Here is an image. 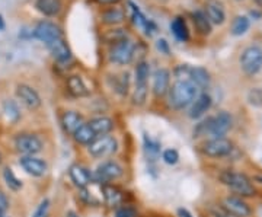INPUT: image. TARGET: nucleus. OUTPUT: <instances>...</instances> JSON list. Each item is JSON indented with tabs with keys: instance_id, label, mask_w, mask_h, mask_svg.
Wrapping results in <instances>:
<instances>
[{
	"instance_id": "obj_1",
	"label": "nucleus",
	"mask_w": 262,
	"mask_h": 217,
	"mask_svg": "<svg viewBox=\"0 0 262 217\" xmlns=\"http://www.w3.org/2000/svg\"><path fill=\"white\" fill-rule=\"evenodd\" d=\"M169 105L175 109H184L191 105L199 95V88L191 80H176L169 88Z\"/></svg>"
},
{
	"instance_id": "obj_2",
	"label": "nucleus",
	"mask_w": 262,
	"mask_h": 217,
	"mask_svg": "<svg viewBox=\"0 0 262 217\" xmlns=\"http://www.w3.org/2000/svg\"><path fill=\"white\" fill-rule=\"evenodd\" d=\"M231 124H233L231 115L226 111H222L216 117H210L201 124H198L196 137H199V134H210L214 139H220L231 128Z\"/></svg>"
},
{
	"instance_id": "obj_3",
	"label": "nucleus",
	"mask_w": 262,
	"mask_h": 217,
	"mask_svg": "<svg viewBox=\"0 0 262 217\" xmlns=\"http://www.w3.org/2000/svg\"><path fill=\"white\" fill-rule=\"evenodd\" d=\"M222 182L226 186H229L231 191L240 194L242 197H252L255 195V188L252 185L251 180L239 172H231V171H226L220 175Z\"/></svg>"
},
{
	"instance_id": "obj_4",
	"label": "nucleus",
	"mask_w": 262,
	"mask_h": 217,
	"mask_svg": "<svg viewBox=\"0 0 262 217\" xmlns=\"http://www.w3.org/2000/svg\"><path fill=\"white\" fill-rule=\"evenodd\" d=\"M240 67L248 76H255L262 69V48L258 45L246 47L240 56Z\"/></svg>"
},
{
	"instance_id": "obj_5",
	"label": "nucleus",
	"mask_w": 262,
	"mask_h": 217,
	"mask_svg": "<svg viewBox=\"0 0 262 217\" xmlns=\"http://www.w3.org/2000/svg\"><path fill=\"white\" fill-rule=\"evenodd\" d=\"M117 140L112 136H100L89 145L88 150L95 159H103L106 156L114 155L117 152Z\"/></svg>"
},
{
	"instance_id": "obj_6",
	"label": "nucleus",
	"mask_w": 262,
	"mask_h": 217,
	"mask_svg": "<svg viewBox=\"0 0 262 217\" xmlns=\"http://www.w3.org/2000/svg\"><path fill=\"white\" fill-rule=\"evenodd\" d=\"M15 147L22 155L33 156L42 150V142L35 134H18L15 137Z\"/></svg>"
},
{
	"instance_id": "obj_7",
	"label": "nucleus",
	"mask_w": 262,
	"mask_h": 217,
	"mask_svg": "<svg viewBox=\"0 0 262 217\" xmlns=\"http://www.w3.org/2000/svg\"><path fill=\"white\" fill-rule=\"evenodd\" d=\"M123 174H124V171L117 162L108 160V162H103L102 165H99L98 169L92 175V180H95L97 182H108V181H114V180L121 178Z\"/></svg>"
},
{
	"instance_id": "obj_8",
	"label": "nucleus",
	"mask_w": 262,
	"mask_h": 217,
	"mask_svg": "<svg viewBox=\"0 0 262 217\" xmlns=\"http://www.w3.org/2000/svg\"><path fill=\"white\" fill-rule=\"evenodd\" d=\"M33 36L38 38L39 41H42L45 45H48L53 41L63 38V34L56 24H53L50 21H41V22H38V25L33 30Z\"/></svg>"
},
{
	"instance_id": "obj_9",
	"label": "nucleus",
	"mask_w": 262,
	"mask_h": 217,
	"mask_svg": "<svg viewBox=\"0 0 262 217\" xmlns=\"http://www.w3.org/2000/svg\"><path fill=\"white\" fill-rule=\"evenodd\" d=\"M233 146L228 139L220 137V139H211L205 142L201 147L202 153L210 157H223V156L230 155Z\"/></svg>"
},
{
	"instance_id": "obj_10",
	"label": "nucleus",
	"mask_w": 262,
	"mask_h": 217,
	"mask_svg": "<svg viewBox=\"0 0 262 217\" xmlns=\"http://www.w3.org/2000/svg\"><path fill=\"white\" fill-rule=\"evenodd\" d=\"M109 57H111L112 62L117 63V64H121V66L130 64L132 57H134V45L129 39L120 41V42L112 45Z\"/></svg>"
},
{
	"instance_id": "obj_11",
	"label": "nucleus",
	"mask_w": 262,
	"mask_h": 217,
	"mask_svg": "<svg viewBox=\"0 0 262 217\" xmlns=\"http://www.w3.org/2000/svg\"><path fill=\"white\" fill-rule=\"evenodd\" d=\"M19 163L27 174L36 177V178L45 175V172L48 171L47 162L39 157H35V156H24V157H21Z\"/></svg>"
},
{
	"instance_id": "obj_12",
	"label": "nucleus",
	"mask_w": 262,
	"mask_h": 217,
	"mask_svg": "<svg viewBox=\"0 0 262 217\" xmlns=\"http://www.w3.org/2000/svg\"><path fill=\"white\" fill-rule=\"evenodd\" d=\"M16 96L30 109H38L41 107V104H42L41 102V96L38 95V92L33 88L28 86V85H18Z\"/></svg>"
},
{
	"instance_id": "obj_13",
	"label": "nucleus",
	"mask_w": 262,
	"mask_h": 217,
	"mask_svg": "<svg viewBox=\"0 0 262 217\" xmlns=\"http://www.w3.org/2000/svg\"><path fill=\"white\" fill-rule=\"evenodd\" d=\"M223 209L234 217H249L252 213L251 207L239 197H226L223 200Z\"/></svg>"
},
{
	"instance_id": "obj_14",
	"label": "nucleus",
	"mask_w": 262,
	"mask_h": 217,
	"mask_svg": "<svg viewBox=\"0 0 262 217\" xmlns=\"http://www.w3.org/2000/svg\"><path fill=\"white\" fill-rule=\"evenodd\" d=\"M68 175H70V180L74 185L77 188H86L92 182V174L88 168H85L83 165H79V163H74L70 166L68 169Z\"/></svg>"
},
{
	"instance_id": "obj_15",
	"label": "nucleus",
	"mask_w": 262,
	"mask_h": 217,
	"mask_svg": "<svg viewBox=\"0 0 262 217\" xmlns=\"http://www.w3.org/2000/svg\"><path fill=\"white\" fill-rule=\"evenodd\" d=\"M211 104H213V101H211V96L208 93H199L196 96V101L191 104V108H190V112H188L190 118H193V120L201 118L211 108Z\"/></svg>"
},
{
	"instance_id": "obj_16",
	"label": "nucleus",
	"mask_w": 262,
	"mask_h": 217,
	"mask_svg": "<svg viewBox=\"0 0 262 217\" xmlns=\"http://www.w3.org/2000/svg\"><path fill=\"white\" fill-rule=\"evenodd\" d=\"M169 83H170V73L166 69H158L153 73V85L152 89L156 96H164L169 91Z\"/></svg>"
},
{
	"instance_id": "obj_17",
	"label": "nucleus",
	"mask_w": 262,
	"mask_h": 217,
	"mask_svg": "<svg viewBox=\"0 0 262 217\" xmlns=\"http://www.w3.org/2000/svg\"><path fill=\"white\" fill-rule=\"evenodd\" d=\"M210 21L211 25H223L225 21H226V12H225V7L222 3L216 1V0H211L207 3L205 6V12H204Z\"/></svg>"
},
{
	"instance_id": "obj_18",
	"label": "nucleus",
	"mask_w": 262,
	"mask_h": 217,
	"mask_svg": "<svg viewBox=\"0 0 262 217\" xmlns=\"http://www.w3.org/2000/svg\"><path fill=\"white\" fill-rule=\"evenodd\" d=\"M53 54V57L59 63H67L71 59V51L68 48V45L65 42L63 38H59L56 41H53L51 44L47 45Z\"/></svg>"
},
{
	"instance_id": "obj_19",
	"label": "nucleus",
	"mask_w": 262,
	"mask_h": 217,
	"mask_svg": "<svg viewBox=\"0 0 262 217\" xmlns=\"http://www.w3.org/2000/svg\"><path fill=\"white\" fill-rule=\"evenodd\" d=\"M35 7L39 13L45 16H56L62 12L63 3L62 0H36Z\"/></svg>"
},
{
	"instance_id": "obj_20",
	"label": "nucleus",
	"mask_w": 262,
	"mask_h": 217,
	"mask_svg": "<svg viewBox=\"0 0 262 217\" xmlns=\"http://www.w3.org/2000/svg\"><path fill=\"white\" fill-rule=\"evenodd\" d=\"M62 124L67 133L74 134V131L83 124V117L76 111H66L62 117Z\"/></svg>"
},
{
	"instance_id": "obj_21",
	"label": "nucleus",
	"mask_w": 262,
	"mask_h": 217,
	"mask_svg": "<svg viewBox=\"0 0 262 217\" xmlns=\"http://www.w3.org/2000/svg\"><path fill=\"white\" fill-rule=\"evenodd\" d=\"M88 124L94 130V133L97 134V137L106 136V134H109V133L114 130V121H112L111 118H108V117L94 118V120H91Z\"/></svg>"
},
{
	"instance_id": "obj_22",
	"label": "nucleus",
	"mask_w": 262,
	"mask_h": 217,
	"mask_svg": "<svg viewBox=\"0 0 262 217\" xmlns=\"http://www.w3.org/2000/svg\"><path fill=\"white\" fill-rule=\"evenodd\" d=\"M100 21L105 24V25H120L126 21V13L124 10L118 9V7H111L105 12H102L100 15Z\"/></svg>"
},
{
	"instance_id": "obj_23",
	"label": "nucleus",
	"mask_w": 262,
	"mask_h": 217,
	"mask_svg": "<svg viewBox=\"0 0 262 217\" xmlns=\"http://www.w3.org/2000/svg\"><path fill=\"white\" fill-rule=\"evenodd\" d=\"M67 88H68V92L76 98H83L89 95V89L80 76H70L67 79Z\"/></svg>"
},
{
	"instance_id": "obj_24",
	"label": "nucleus",
	"mask_w": 262,
	"mask_h": 217,
	"mask_svg": "<svg viewBox=\"0 0 262 217\" xmlns=\"http://www.w3.org/2000/svg\"><path fill=\"white\" fill-rule=\"evenodd\" d=\"M190 80L199 89H205L210 85V73L204 67H191Z\"/></svg>"
},
{
	"instance_id": "obj_25",
	"label": "nucleus",
	"mask_w": 262,
	"mask_h": 217,
	"mask_svg": "<svg viewBox=\"0 0 262 217\" xmlns=\"http://www.w3.org/2000/svg\"><path fill=\"white\" fill-rule=\"evenodd\" d=\"M73 137H74V140H76L77 143H80V145H88V146H89V145L97 139V134L94 133V130L86 123V124L80 125V127L74 131Z\"/></svg>"
},
{
	"instance_id": "obj_26",
	"label": "nucleus",
	"mask_w": 262,
	"mask_h": 217,
	"mask_svg": "<svg viewBox=\"0 0 262 217\" xmlns=\"http://www.w3.org/2000/svg\"><path fill=\"white\" fill-rule=\"evenodd\" d=\"M170 30L176 39L184 41V42L190 39V31H188L187 22L182 18H175L170 24Z\"/></svg>"
},
{
	"instance_id": "obj_27",
	"label": "nucleus",
	"mask_w": 262,
	"mask_h": 217,
	"mask_svg": "<svg viewBox=\"0 0 262 217\" xmlns=\"http://www.w3.org/2000/svg\"><path fill=\"white\" fill-rule=\"evenodd\" d=\"M102 192H103V198H105V203L111 207L117 206L121 198H123V194L121 191L114 185H103L102 186Z\"/></svg>"
},
{
	"instance_id": "obj_28",
	"label": "nucleus",
	"mask_w": 262,
	"mask_h": 217,
	"mask_svg": "<svg viewBox=\"0 0 262 217\" xmlns=\"http://www.w3.org/2000/svg\"><path fill=\"white\" fill-rule=\"evenodd\" d=\"M193 19H194L196 28L198 30L199 34H202V35L211 34V24H210L207 15H205L202 10H196V12H194V13H193Z\"/></svg>"
},
{
	"instance_id": "obj_29",
	"label": "nucleus",
	"mask_w": 262,
	"mask_h": 217,
	"mask_svg": "<svg viewBox=\"0 0 262 217\" xmlns=\"http://www.w3.org/2000/svg\"><path fill=\"white\" fill-rule=\"evenodd\" d=\"M3 114H4V117L9 123H16L21 117V112H19V108H18L16 102L12 101V99L3 101Z\"/></svg>"
},
{
	"instance_id": "obj_30",
	"label": "nucleus",
	"mask_w": 262,
	"mask_h": 217,
	"mask_svg": "<svg viewBox=\"0 0 262 217\" xmlns=\"http://www.w3.org/2000/svg\"><path fill=\"white\" fill-rule=\"evenodd\" d=\"M249 25H251V22H249L248 16H242V15L236 16L234 21H233V24H231V34L234 36H240V35H243V34L248 32Z\"/></svg>"
},
{
	"instance_id": "obj_31",
	"label": "nucleus",
	"mask_w": 262,
	"mask_h": 217,
	"mask_svg": "<svg viewBox=\"0 0 262 217\" xmlns=\"http://www.w3.org/2000/svg\"><path fill=\"white\" fill-rule=\"evenodd\" d=\"M3 178H4L6 185L9 186L12 191H19V189L22 188V181L13 174V171H12L9 166H6V168L3 169Z\"/></svg>"
},
{
	"instance_id": "obj_32",
	"label": "nucleus",
	"mask_w": 262,
	"mask_h": 217,
	"mask_svg": "<svg viewBox=\"0 0 262 217\" xmlns=\"http://www.w3.org/2000/svg\"><path fill=\"white\" fill-rule=\"evenodd\" d=\"M147 99V83H135V89L132 93V104L141 107Z\"/></svg>"
},
{
	"instance_id": "obj_33",
	"label": "nucleus",
	"mask_w": 262,
	"mask_h": 217,
	"mask_svg": "<svg viewBox=\"0 0 262 217\" xmlns=\"http://www.w3.org/2000/svg\"><path fill=\"white\" fill-rule=\"evenodd\" d=\"M103 39L111 44H117L120 41H124V39H127V30H123V28L111 30L103 35Z\"/></svg>"
},
{
	"instance_id": "obj_34",
	"label": "nucleus",
	"mask_w": 262,
	"mask_h": 217,
	"mask_svg": "<svg viewBox=\"0 0 262 217\" xmlns=\"http://www.w3.org/2000/svg\"><path fill=\"white\" fill-rule=\"evenodd\" d=\"M149 74H150L149 64L144 62L138 63V66L135 67V83H147Z\"/></svg>"
},
{
	"instance_id": "obj_35",
	"label": "nucleus",
	"mask_w": 262,
	"mask_h": 217,
	"mask_svg": "<svg viewBox=\"0 0 262 217\" xmlns=\"http://www.w3.org/2000/svg\"><path fill=\"white\" fill-rule=\"evenodd\" d=\"M248 102H249L252 107L261 108L262 107V89L261 88H252V89L248 92Z\"/></svg>"
},
{
	"instance_id": "obj_36",
	"label": "nucleus",
	"mask_w": 262,
	"mask_h": 217,
	"mask_svg": "<svg viewBox=\"0 0 262 217\" xmlns=\"http://www.w3.org/2000/svg\"><path fill=\"white\" fill-rule=\"evenodd\" d=\"M144 146H146V150L149 152V155L153 156V157L161 153V143L147 137V136H144Z\"/></svg>"
},
{
	"instance_id": "obj_37",
	"label": "nucleus",
	"mask_w": 262,
	"mask_h": 217,
	"mask_svg": "<svg viewBox=\"0 0 262 217\" xmlns=\"http://www.w3.org/2000/svg\"><path fill=\"white\" fill-rule=\"evenodd\" d=\"M117 80V83H115V91L120 93V95H127L129 92V83H130V80H129V73H124L121 77H118V79H115Z\"/></svg>"
},
{
	"instance_id": "obj_38",
	"label": "nucleus",
	"mask_w": 262,
	"mask_h": 217,
	"mask_svg": "<svg viewBox=\"0 0 262 217\" xmlns=\"http://www.w3.org/2000/svg\"><path fill=\"white\" fill-rule=\"evenodd\" d=\"M173 74L176 76L178 80H190V76H191V66L188 64H181L175 69Z\"/></svg>"
},
{
	"instance_id": "obj_39",
	"label": "nucleus",
	"mask_w": 262,
	"mask_h": 217,
	"mask_svg": "<svg viewBox=\"0 0 262 217\" xmlns=\"http://www.w3.org/2000/svg\"><path fill=\"white\" fill-rule=\"evenodd\" d=\"M164 160L167 165H175L179 160V153L175 149H166L164 152Z\"/></svg>"
},
{
	"instance_id": "obj_40",
	"label": "nucleus",
	"mask_w": 262,
	"mask_h": 217,
	"mask_svg": "<svg viewBox=\"0 0 262 217\" xmlns=\"http://www.w3.org/2000/svg\"><path fill=\"white\" fill-rule=\"evenodd\" d=\"M48 209H50V200H42L38 209L35 210L33 217H48Z\"/></svg>"
},
{
	"instance_id": "obj_41",
	"label": "nucleus",
	"mask_w": 262,
	"mask_h": 217,
	"mask_svg": "<svg viewBox=\"0 0 262 217\" xmlns=\"http://www.w3.org/2000/svg\"><path fill=\"white\" fill-rule=\"evenodd\" d=\"M115 217H137V212L130 206H123L117 210Z\"/></svg>"
},
{
	"instance_id": "obj_42",
	"label": "nucleus",
	"mask_w": 262,
	"mask_h": 217,
	"mask_svg": "<svg viewBox=\"0 0 262 217\" xmlns=\"http://www.w3.org/2000/svg\"><path fill=\"white\" fill-rule=\"evenodd\" d=\"M208 215H210V217H234L231 216L229 212H226L223 207H211L208 210Z\"/></svg>"
},
{
	"instance_id": "obj_43",
	"label": "nucleus",
	"mask_w": 262,
	"mask_h": 217,
	"mask_svg": "<svg viewBox=\"0 0 262 217\" xmlns=\"http://www.w3.org/2000/svg\"><path fill=\"white\" fill-rule=\"evenodd\" d=\"M7 209H9V200H7V197L0 191V212L4 213Z\"/></svg>"
},
{
	"instance_id": "obj_44",
	"label": "nucleus",
	"mask_w": 262,
	"mask_h": 217,
	"mask_svg": "<svg viewBox=\"0 0 262 217\" xmlns=\"http://www.w3.org/2000/svg\"><path fill=\"white\" fill-rule=\"evenodd\" d=\"M158 50H159V51H164V54H167V53H169L167 42H166L164 39H159V41H158Z\"/></svg>"
},
{
	"instance_id": "obj_45",
	"label": "nucleus",
	"mask_w": 262,
	"mask_h": 217,
	"mask_svg": "<svg viewBox=\"0 0 262 217\" xmlns=\"http://www.w3.org/2000/svg\"><path fill=\"white\" fill-rule=\"evenodd\" d=\"M99 4H117L120 3L121 0H97Z\"/></svg>"
},
{
	"instance_id": "obj_46",
	"label": "nucleus",
	"mask_w": 262,
	"mask_h": 217,
	"mask_svg": "<svg viewBox=\"0 0 262 217\" xmlns=\"http://www.w3.org/2000/svg\"><path fill=\"white\" fill-rule=\"evenodd\" d=\"M178 216L179 217H193L190 215V212L188 210H185V209H179L178 210Z\"/></svg>"
},
{
	"instance_id": "obj_47",
	"label": "nucleus",
	"mask_w": 262,
	"mask_h": 217,
	"mask_svg": "<svg viewBox=\"0 0 262 217\" xmlns=\"http://www.w3.org/2000/svg\"><path fill=\"white\" fill-rule=\"evenodd\" d=\"M67 217H80V216H79V215H76L74 212H71V210H70V212H67Z\"/></svg>"
},
{
	"instance_id": "obj_48",
	"label": "nucleus",
	"mask_w": 262,
	"mask_h": 217,
	"mask_svg": "<svg viewBox=\"0 0 262 217\" xmlns=\"http://www.w3.org/2000/svg\"><path fill=\"white\" fill-rule=\"evenodd\" d=\"M4 28V22H3V19H1V16H0V31Z\"/></svg>"
},
{
	"instance_id": "obj_49",
	"label": "nucleus",
	"mask_w": 262,
	"mask_h": 217,
	"mask_svg": "<svg viewBox=\"0 0 262 217\" xmlns=\"http://www.w3.org/2000/svg\"><path fill=\"white\" fill-rule=\"evenodd\" d=\"M0 217H9V216H6L4 213H1V212H0Z\"/></svg>"
},
{
	"instance_id": "obj_50",
	"label": "nucleus",
	"mask_w": 262,
	"mask_h": 217,
	"mask_svg": "<svg viewBox=\"0 0 262 217\" xmlns=\"http://www.w3.org/2000/svg\"><path fill=\"white\" fill-rule=\"evenodd\" d=\"M257 180H258V181H260V182H262V177H258V178H257Z\"/></svg>"
},
{
	"instance_id": "obj_51",
	"label": "nucleus",
	"mask_w": 262,
	"mask_h": 217,
	"mask_svg": "<svg viewBox=\"0 0 262 217\" xmlns=\"http://www.w3.org/2000/svg\"><path fill=\"white\" fill-rule=\"evenodd\" d=\"M0 163H1V153H0Z\"/></svg>"
}]
</instances>
